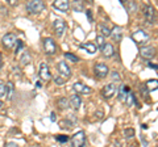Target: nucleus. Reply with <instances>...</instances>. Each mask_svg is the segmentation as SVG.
<instances>
[{
    "instance_id": "nucleus-1",
    "label": "nucleus",
    "mask_w": 158,
    "mask_h": 147,
    "mask_svg": "<svg viewBox=\"0 0 158 147\" xmlns=\"http://www.w3.org/2000/svg\"><path fill=\"white\" fill-rule=\"evenodd\" d=\"M45 8V4L41 0H31V2L27 3V11L31 13V14H36L44 11Z\"/></svg>"
},
{
    "instance_id": "nucleus-2",
    "label": "nucleus",
    "mask_w": 158,
    "mask_h": 147,
    "mask_svg": "<svg viewBox=\"0 0 158 147\" xmlns=\"http://www.w3.org/2000/svg\"><path fill=\"white\" fill-rule=\"evenodd\" d=\"M131 38L137 43V45H141V43H146L149 41V34H148L145 30H137L132 34Z\"/></svg>"
},
{
    "instance_id": "nucleus-3",
    "label": "nucleus",
    "mask_w": 158,
    "mask_h": 147,
    "mask_svg": "<svg viewBox=\"0 0 158 147\" xmlns=\"http://www.w3.org/2000/svg\"><path fill=\"white\" fill-rule=\"evenodd\" d=\"M85 143H86V134H85V131H82V130L75 133L71 138V146L73 147H83Z\"/></svg>"
},
{
    "instance_id": "nucleus-4",
    "label": "nucleus",
    "mask_w": 158,
    "mask_h": 147,
    "mask_svg": "<svg viewBox=\"0 0 158 147\" xmlns=\"http://www.w3.org/2000/svg\"><path fill=\"white\" fill-rule=\"evenodd\" d=\"M44 50H45V53L48 54V55H54L57 51V45L56 42H54L53 38L48 37L44 40Z\"/></svg>"
},
{
    "instance_id": "nucleus-5",
    "label": "nucleus",
    "mask_w": 158,
    "mask_h": 147,
    "mask_svg": "<svg viewBox=\"0 0 158 147\" xmlns=\"http://www.w3.org/2000/svg\"><path fill=\"white\" fill-rule=\"evenodd\" d=\"M144 16H145V20L148 21V24H156V20H157L156 9L152 6H145L144 7Z\"/></svg>"
},
{
    "instance_id": "nucleus-6",
    "label": "nucleus",
    "mask_w": 158,
    "mask_h": 147,
    "mask_svg": "<svg viewBox=\"0 0 158 147\" xmlns=\"http://www.w3.org/2000/svg\"><path fill=\"white\" fill-rule=\"evenodd\" d=\"M16 41H17V38H16V34L15 33H8L2 38V43L6 49H11L15 43H16Z\"/></svg>"
},
{
    "instance_id": "nucleus-7",
    "label": "nucleus",
    "mask_w": 158,
    "mask_h": 147,
    "mask_svg": "<svg viewBox=\"0 0 158 147\" xmlns=\"http://www.w3.org/2000/svg\"><path fill=\"white\" fill-rule=\"evenodd\" d=\"M140 55L144 59H153L156 57V47L153 46H144L140 49Z\"/></svg>"
},
{
    "instance_id": "nucleus-8",
    "label": "nucleus",
    "mask_w": 158,
    "mask_h": 147,
    "mask_svg": "<svg viewBox=\"0 0 158 147\" xmlns=\"http://www.w3.org/2000/svg\"><path fill=\"white\" fill-rule=\"evenodd\" d=\"M108 67L104 65V63H96L95 66H94V72H95V75L98 77H100V79H103V77H106L108 75Z\"/></svg>"
},
{
    "instance_id": "nucleus-9",
    "label": "nucleus",
    "mask_w": 158,
    "mask_h": 147,
    "mask_svg": "<svg viewBox=\"0 0 158 147\" xmlns=\"http://www.w3.org/2000/svg\"><path fill=\"white\" fill-rule=\"evenodd\" d=\"M57 70L62 76H65V77H70L71 76V70H70V67H69V65L66 62H63V61L59 62L57 65Z\"/></svg>"
},
{
    "instance_id": "nucleus-10",
    "label": "nucleus",
    "mask_w": 158,
    "mask_h": 147,
    "mask_svg": "<svg viewBox=\"0 0 158 147\" xmlns=\"http://www.w3.org/2000/svg\"><path fill=\"white\" fill-rule=\"evenodd\" d=\"M38 74H40V76H41V79L45 80V81L52 79V74H50V70H49L46 63H41V65H40V72Z\"/></svg>"
},
{
    "instance_id": "nucleus-11",
    "label": "nucleus",
    "mask_w": 158,
    "mask_h": 147,
    "mask_svg": "<svg viewBox=\"0 0 158 147\" xmlns=\"http://www.w3.org/2000/svg\"><path fill=\"white\" fill-rule=\"evenodd\" d=\"M53 29H54V32H56L57 36L61 37L63 34V32H65V21H63L62 18H57V20L53 22Z\"/></svg>"
},
{
    "instance_id": "nucleus-12",
    "label": "nucleus",
    "mask_w": 158,
    "mask_h": 147,
    "mask_svg": "<svg viewBox=\"0 0 158 147\" xmlns=\"http://www.w3.org/2000/svg\"><path fill=\"white\" fill-rule=\"evenodd\" d=\"M116 92V85L113 84V83H110V84H106L104 88H103L102 91V95L106 97V99H111V97L115 95Z\"/></svg>"
},
{
    "instance_id": "nucleus-13",
    "label": "nucleus",
    "mask_w": 158,
    "mask_h": 147,
    "mask_svg": "<svg viewBox=\"0 0 158 147\" xmlns=\"http://www.w3.org/2000/svg\"><path fill=\"white\" fill-rule=\"evenodd\" d=\"M74 91L77 92V95H88V93H91V88L90 87H87L83 83H75L74 84Z\"/></svg>"
},
{
    "instance_id": "nucleus-14",
    "label": "nucleus",
    "mask_w": 158,
    "mask_h": 147,
    "mask_svg": "<svg viewBox=\"0 0 158 147\" xmlns=\"http://www.w3.org/2000/svg\"><path fill=\"white\" fill-rule=\"evenodd\" d=\"M54 8H57L58 11L61 12H67L69 8H70V3L67 2V0H56V2L53 3Z\"/></svg>"
},
{
    "instance_id": "nucleus-15",
    "label": "nucleus",
    "mask_w": 158,
    "mask_h": 147,
    "mask_svg": "<svg viewBox=\"0 0 158 147\" xmlns=\"http://www.w3.org/2000/svg\"><path fill=\"white\" fill-rule=\"evenodd\" d=\"M111 36H112V38L116 42L121 41V38H123V30H121V28L118 26V25H115V26L112 28V30H111Z\"/></svg>"
},
{
    "instance_id": "nucleus-16",
    "label": "nucleus",
    "mask_w": 158,
    "mask_h": 147,
    "mask_svg": "<svg viewBox=\"0 0 158 147\" xmlns=\"http://www.w3.org/2000/svg\"><path fill=\"white\" fill-rule=\"evenodd\" d=\"M102 53H103V55L107 57V58H110L113 55V53H115V49H113L112 46V43H104L102 47Z\"/></svg>"
},
{
    "instance_id": "nucleus-17",
    "label": "nucleus",
    "mask_w": 158,
    "mask_h": 147,
    "mask_svg": "<svg viewBox=\"0 0 158 147\" xmlns=\"http://www.w3.org/2000/svg\"><path fill=\"white\" fill-rule=\"evenodd\" d=\"M69 104H70L74 109H79L82 105V100H81V97H79V95H73L70 97V100H69Z\"/></svg>"
},
{
    "instance_id": "nucleus-18",
    "label": "nucleus",
    "mask_w": 158,
    "mask_h": 147,
    "mask_svg": "<svg viewBox=\"0 0 158 147\" xmlns=\"http://www.w3.org/2000/svg\"><path fill=\"white\" fill-rule=\"evenodd\" d=\"M128 92H131L129 87L120 85V88H118V100H120V101H125V97L128 95Z\"/></svg>"
},
{
    "instance_id": "nucleus-19",
    "label": "nucleus",
    "mask_w": 158,
    "mask_h": 147,
    "mask_svg": "<svg viewBox=\"0 0 158 147\" xmlns=\"http://www.w3.org/2000/svg\"><path fill=\"white\" fill-rule=\"evenodd\" d=\"M81 49H85L86 51H88L90 54H95L96 53V46L91 42H85V43H81Z\"/></svg>"
},
{
    "instance_id": "nucleus-20",
    "label": "nucleus",
    "mask_w": 158,
    "mask_h": 147,
    "mask_svg": "<svg viewBox=\"0 0 158 147\" xmlns=\"http://www.w3.org/2000/svg\"><path fill=\"white\" fill-rule=\"evenodd\" d=\"M123 3V6L125 7V9L128 12H136V9H137V6H136V3L135 2H128V0H124V2H121Z\"/></svg>"
},
{
    "instance_id": "nucleus-21",
    "label": "nucleus",
    "mask_w": 158,
    "mask_h": 147,
    "mask_svg": "<svg viewBox=\"0 0 158 147\" xmlns=\"http://www.w3.org/2000/svg\"><path fill=\"white\" fill-rule=\"evenodd\" d=\"M6 88H7V99L8 100H12V97H13V83L12 81H8Z\"/></svg>"
},
{
    "instance_id": "nucleus-22",
    "label": "nucleus",
    "mask_w": 158,
    "mask_h": 147,
    "mask_svg": "<svg viewBox=\"0 0 158 147\" xmlns=\"http://www.w3.org/2000/svg\"><path fill=\"white\" fill-rule=\"evenodd\" d=\"M31 61H32V58H31V54L25 51V53L23 54L21 59H20V63H21L23 66H25V65H29V63H31Z\"/></svg>"
},
{
    "instance_id": "nucleus-23",
    "label": "nucleus",
    "mask_w": 158,
    "mask_h": 147,
    "mask_svg": "<svg viewBox=\"0 0 158 147\" xmlns=\"http://www.w3.org/2000/svg\"><path fill=\"white\" fill-rule=\"evenodd\" d=\"M157 85H158V81L154 79V80H149V81H148L146 83V84H145V88H146V89L148 91H153V89H157Z\"/></svg>"
},
{
    "instance_id": "nucleus-24",
    "label": "nucleus",
    "mask_w": 158,
    "mask_h": 147,
    "mask_svg": "<svg viewBox=\"0 0 158 147\" xmlns=\"http://www.w3.org/2000/svg\"><path fill=\"white\" fill-rule=\"evenodd\" d=\"M135 101H136L135 95H133L132 92H128V95H127V97H125V102H127V105H128V106H132L133 104H135Z\"/></svg>"
},
{
    "instance_id": "nucleus-25",
    "label": "nucleus",
    "mask_w": 158,
    "mask_h": 147,
    "mask_svg": "<svg viewBox=\"0 0 158 147\" xmlns=\"http://www.w3.org/2000/svg\"><path fill=\"white\" fill-rule=\"evenodd\" d=\"M57 104L61 109H66V108H69V99H66V97H61Z\"/></svg>"
},
{
    "instance_id": "nucleus-26",
    "label": "nucleus",
    "mask_w": 158,
    "mask_h": 147,
    "mask_svg": "<svg viewBox=\"0 0 158 147\" xmlns=\"http://www.w3.org/2000/svg\"><path fill=\"white\" fill-rule=\"evenodd\" d=\"M99 29H100V32H102L100 36H103V37L111 36V29H110V28H107L106 25H100V26H99Z\"/></svg>"
},
{
    "instance_id": "nucleus-27",
    "label": "nucleus",
    "mask_w": 158,
    "mask_h": 147,
    "mask_svg": "<svg viewBox=\"0 0 158 147\" xmlns=\"http://www.w3.org/2000/svg\"><path fill=\"white\" fill-rule=\"evenodd\" d=\"M65 58L67 61H70V62H74V63H77L78 61H79V58L78 57H75L74 54H71V53H66L65 54Z\"/></svg>"
},
{
    "instance_id": "nucleus-28",
    "label": "nucleus",
    "mask_w": 158,
    "mask_h": 147,
    "mask_svg": "<svg viewBox=\"0 0 158 147\" xmlns=\"http://www.w3.org/2000/svg\"><path fill=\"white\" fill-rule=\"evenodd\" d=\"M73 8H74V11L75 12H81V11H83V4L78 3V2H74L73 3Z\"/></svg>"
},
{
    "instance_id": "nucleus-29",
    "label": "nucleus",
    "mask_w": 158,
    "mask_h": 147,
    "mask_svg": "<svg viewBox=\"0 0 158 147\" xmlns=\"http://www.w3.org/2000/svg\"><path fill=\"white\" fill-rule=\"evenodd\" d=\"M124 135H125V138H132V137L135 135V130H133L132 127H129V129H125L124 130Z\"/></svg>"
},
{
    "instance_id": "nucleus-30",
    "label": "nucleus",
    "mask_w": 158,
    "mask_h": 147,
    "mask_svg": "<svg viewBox=\"0 0 158 147\" xmlns=\"http://www.w3.org/2000/svg\"><path fill=\"white\" fill-rule=\"evenodd\" d=\"M56 139H57L58 142H61V143H66V142L69 141V137H67V135H62V134H58V135L56 137Z\"/></svg>"
},
{
    "instance_id": "nucleus-31",
    "label": "nucleus",
    "mask_w": 158,
    "mask_h": 147,
    "mask_svg": "<svg viewBox=\"0 0 158 147\" xmlns=\"http://www.w3.org/2000/svg\"><path fill=\"white\" fill-rule=\"evenodd\" d=\"M96 43L99 45V47H103V45H104V37L103 36H100V34H98L96 36Z\"/></svg>"
},
{
    "instance_id": "nucleus-32",
    "label": "nucleus",
    "mask_w": 158,
    "mask_h": 147,
    "mask_svg": "<svg viewBox=\"0 0 158 147\" xmlns=\"http://www.w3.org/2000/svg\"><path fill=\"white\" fill-rule=\"evenodd\" d=\"M54 81H56V84H58V85H62V84H65V79H63V77H61L59 75L54 76Z\"/></svg>"
},
{
    "instance_id": "nucleus-33",
    "label": "nucleus",
    "mask_w": 158,
    "mask_h": 147,
    "mask_svg": "<svg viewBox=\"0 0 158 147\" xmlns=\"http://www.w3.org/2000/svg\"><path fill=\"white\" fill-rule=\"evenodd\" d=\"M3 96H7V88L4 84H0V97Z\"/></svg>"
},
{
    "instance_id": "nucleus-34",
    "label": "nucleus",
    "mask_w": 158,
    "mask_h": 147,
    "mask_svg": "<svg viewBox=\"0 0 158 147\" xmlns=\"http://www.w3.org/2000/svg\"><path fill=\"white\" fill-rule=\"evenodd\" d=\"M24 47V43H23V41H17V47H16V50H15V54H19L20 53V50Z\"/></svg>"
},
{
    "instance_id": "nucleus-35",
    "label": "nucleus",
    "mask_w": 158,
    "mask_h": 147,
    "mask_svg": "<svg viewBox=\"0 0 158 147\" xmlns=\"http://www.w3.org/2000/svg\"><path fill=\"white\" fill-rule=\"evenodd\" d=\"M111 75H112V79H113V80H120V76H118V72L113 71V72L111 74Z\"/></svg>"
},
{
    "instance_id": "nucleus-36",
    "label": "nucleus",
    "mask_w": 158,
    "mask_h": 147,
    "mask_svg": "<svg viewBox=\"0 0 158 147\" xmlns=\"http://www.w3.org/2000/svg\"><path fill=\"white\" fill-rule=\"evenodd\" d=\"M86 14H87V18L90 21H92V12L90 11V9H88V11H86Z\"/></svg>"
},
{
    "instance_id": "nucleus-37",
    "label": "nucleus",
    "mask_w": 158,
    "mask_h": 147,
    "mask_svg": "<svg viewBox=\"0 0 158 147\" xmlns=\"http://www.w3.org/2000/svg\"><path fill=\"white\" fill-rule=\"evenodd\" d=\"M4 147H19V146L16 143H13V142H8V143H6Z\"/></svg>"
},
{
    "instance_id": "nucleus-38",
    "label": "nucleus",
    "mask_w": 158,
    "mask_h": 147,
    "mask_svg": "<svg viewBox=\"0 0 158 147\" xmlns=\"http://www.w3.org/2000/svg\"><path fill=\"white\" fill-rule=\"evenodd\" d=\"M50 120H52L53 122H56V121H57V118H56V113H54V112H52V114H50Z\"/></svg>"
},
{
    "instance_id": "nucleus-39",
    "label": "nucleus",
    "mask_w": 158,
    "mask_h": 147,
    "mask_svg": "<svg viewBox=\"0 0 158 147\" xmlns=\"http://www.w3.org/2000/svg\"><path fill=\"white\" fill-rule=\"evenodd\" d=\"M148 67H149V68H154V70L157 71V66L154 65V63H148Z\"/></svg>"
},
{
    "instance_id": "nucleus-40",
    "label": "nucleus",
    "mask_w": 158,
    "mask_h": 147,
    "mask_svg": "<svg viewBox=\"0 0 158 147\" xmlns=\"http://www.w3.org/2000/svg\"><path fill=\"white\" fill-rule=\"evenodd\" d=\"M8 3L11 4V6H15V4H16V2H15V0H8Z\"/></svg>"
},
{
    "instance_id": "nucleus-41",
    "label": "nucleus",
    "mask_w": 158,
    "mask_h": 147,
    "mask_svg": "<svg viewBox=\"0 0 158 147\" xmlns=\"http://www.w3.org/2000/svg\"><path fill=\"white\" fill-rule=\"evenodd\" d=\"M36 87L37 88H41L42 85H41V81H36Z\"/></svg>"
},
{
    "instance_id": "nucleus-42",
    "label": "nucleus",
    "mask_w": 158,
    "mask_h": 147,
    "mask_svg": "<svg viewBox=\"0 0 158 147\" xmlns=\"http://www.w3.org/2000/svg\"><path fill=\"white\" fill-rule=\"evenodd\" d=\"M2 65H3V59H2V53H0V70H2Z\"/></svg>"
},
{
    "instance_id": "nucleus-43",
    "label": "nucleus",
    "mask_w": 158,
    "mask_h": 147,
    "mask_svg": "<svg viewBox=\"0 0 158 147\" xmlns=\"http://www.w3.org/2000/svg\"><path fill=\"white\" fill-rule=\"evenodd\" d=\"M2 106H3V101H2V100H0V108H2Z\"/></svg>"
}]
</instances>
